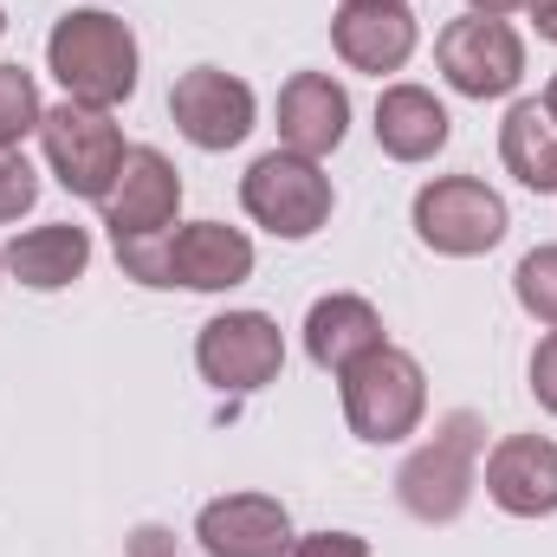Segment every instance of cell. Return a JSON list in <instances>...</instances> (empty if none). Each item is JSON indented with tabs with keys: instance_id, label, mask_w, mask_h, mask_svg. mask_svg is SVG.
Wrapping results in <instances>:
<instances>
[{
	"instance_id": "1",
	"label": "cell",
	"mask_w": 557,
	"mask_h": 557,
	"mask_svg": "<svg viewBox=\"0 0 557 557\" xmlns=\"http://www.w3.org/2000/svg\"><path fill=\"white\" fill-rule=\"evenodd\" d=\"M46 65L52 78L65 85L72 104H91V111H117L137 98V72H143V52H137V33L104 13V7H72L52 33H46Z\"/></svg>"
},
{
	"instance_id": "2",
	"label": "cell",
	"mask_w": 557,
	"mask_h": 557,
	"mask_svg": "<svg viewBox=\"0 0 557 557\" xmlns=\"http://www.w3.org/2000/svg\"><path fill=\"white\" fill-rule=\"evenodd\" d=\"M117 267L137 285H182V292H234L253 278V240L227 221H188V227H162L117 240Z\"/></svg>"
},
{
	"instance_id": "3",
	"label": "cell",
	"mask_w": 557,
	"mask_h": 557,
	"mask_svg": "<svg viewBox=\"0 0 557 557\" xmlns=\"http://www.w3.org/2000/svg\"><path fill=\"white\" fill-rule=\"evenodd\" d=\"M480 447H486V421L473 409L441 416V428L421 441L416 454L396 467V499L421 525H454L480 486Z\"/></svg>"
},
{
	"instance_id": "4",
	"label": "cell",
	"mask_w": 557,
	"mask_h": 557,
	"mask_svg": "<svg viewBox=\"0 0 557 557\" xmlns=\"http://www.w3.org/2000/svg\"><path fill=\"white\" fill-rule=\"evenodd\" d=\"M337 396H344V421H350V434L370 441V447H396V441H409V434L421 428V416H428V376H421L416 357L396 350V344L357 357V363L337 376Z\"/></svg>"
},
{
	"instance_id": "5",
	"label": "cell",
	"mask_w": 557,
	"mask_h": 557,
	"mask_svg": "<svg viewBox=\"0 0 557 557\" xmlns=\"http://www.w3.org/2000/svg\"><path fill=\"white\" fill-rule=\"evenodd\" d=\"M240 208L253 227H267L273 240H311L337 195H331V175L311 162V156H292V149H267L247 175H240Z\"/></svg>"
},
{
	"instance_id": "6",
	"label": "cell",
	"mask_w": 557,
	"mask_h": 557,
	"mask_svg": "<svg viewBox=\"0 0 557 557\" xmlns=\"http://www.w3.org/2000/svg\"><path fill=\"white\" fill-rule=\"evenodd\" d=\"M506 195L486 188L480 175H434L416 195V234L441 260H480L506 240Z\"/></svg>"
},
{
	"instance_id": "7",
	"label": "cell",
	"mask_w": 557,
	"mask_h": 557,
	"mask_svg": "<svg viewBox=\"0 0 557 557\" xmlns=\"http://www.w3.org/2000/svg\"><path fill=\"white\" fill-rule=\"evenodd\" d=\"M39 149H46V169L59 175V188L78 195V201H104L111 182H117V169H124V156H131V143H124L111 111L72 104V98L46 111Z\"/></svg>"
},
{
	"instance_id": "8",
	"label": "cell",
	"mask_w": 557,
	"mask_h": 557,
	"mask_svg": "<svg viewBox=\"0 0 557 557\" xmlns=\"http://www.w3.org/2000/svg\"><path fill=\"white\" fill-rule=\"evenodd\" d=\"M434 65L441 78L460 91V98H512L519 78H525V39L493 20V13H467V20H447L441 39H434Z\"/></svg>"
},
{
	"instance_id": "9",
	"label": "cell",
	"mask_w": 557,
	"mask_h": 557,
	"mask_svg": "<svg viewBox=\"0 0 557 557\" xmlns=\"http://www.w3.org/2000/svg\"><path fill=\"white\" fill-rule=\"evenodd\" d=\"M195 370L221 396H260L285 370V337L267 311H221L195 337Z\"/></svg>"
},
{
	"instance_id": "10",
	"label": "cell",
	"mask_w": 557,
	"mask_h": 557,
	"mask_svg": "<svg viewBox=\"0 0 557 557\" xmlns=\"http://www.w3.org/2000/svg\"><path fill=\"white\" fill-rule=\"evenodd\" d=\"M169 117H175V131L195 143V149L214 156V149H234V143L253 137L260 98H253L247 78H234V72H221V65H195V72L175 78V91H169Z\"/></svg>"
},
{
	"instance_id": "11",
	"label": "cell",
	"mask_w": 557,
	"mask_h": 557,
	"mask_svg": "<svg viewBox=\"0 0 557 557\" xmlns=\"http://www.w3.org/2000/svg\"><path fill=\"white\" fill-rule=\"evenodd\" d=\"M416 13L409 0H344L337 20H331V46L350 72H370V78H389L416 59Z\"/></svg>"
},
{
	"instance_id": "12",
	"label": "cell",
	"mask_w": 557,
	"mask_h": 557,
	"mask_svg": "<svg viewBox=\"0 0 557 557\" xmlns=\"http://www.w3.org/2000/svg\"><path fill=\"white\" fill-rule=\"evenodd\" d=\"M98 208H104L111 240L162 234V227H175V214H182V175H175V162H169L162 149L137 143V149L124 156V169H117V182H111V195H104Z\"/></svg>"
},
{
	"instance_id": "13",
	"label": "cell",
	"mask_w": 557,
	"mask_h": 557,
	"mask_svg": "<svg viewBox=\"0 0 557 557\" xmlns=\"http://www.w3.org/2000/svg\"><path fill=\"white\" fill-rule=\"evenodd\" d=\"M195 539L208 557H285L298 532L273 493H221L195 512Z\"/></svg>"
},
{
	"instance_id": "14",
	"label": "cell",
	"mask_w": 557,
	"mask_h": 557,
	"mask_svg": "<svg viewBox=\"0 0 557 557\" xmlns=\"http://www.w3.org/2000/svg\"><path fill=\"white\" fill-rule=\"evenodd\" d=\"M486 499L512 519H552L557 512V441L545 434H506L486 454Z\"/></svg>"
},
{
	"instance_id": "15",
	"label": "cell",
	"mask_w": 557,
	"mask_h": 557,
	"mask_svg": "<svg viewBox=\"0 0 557 557\" xmlns=\"http://www.w3.org/2000/svg\"><path fill=\"white\" fill-rule=\"evenodd\" d=\"M344 137H350V91L331 72H292L278 85V143L292 156L324 162Z\"/></svg>"
},
{
	"instance_id": "16",
	"label": "cell",
	"mask_w": 557,
	"mask_h": 557,
	"mask_svg": "<svg viewBox=\"0 0 557 557\" xmlns=\"http://www.w3.org/2000/svg\"><path fill=\"white\" fill-rule=\"evenodd\" d=\"M383 344H389L383 337V311L370 298H357V292H331V298H318L305 311V357L318 370H331V376H344L357 357H370Z\"/></svg>"
},
{
	"instance_id": "17",
	"label": "cell",
	"mask_w": 557,
	"mask_h": 557,
	"mask_svg": "<svg viewBox=\"0 0 557 557\" xmlns=\"http://www.w3.org/2000/svg\"><path fill=\"white\" fill-rule=\"evenodd\" d=\"M447 137H454V117H447V104L428 85H389L376 98V143H383V156L434 162L447 149Z\"/></svg>"
},
{
	"instance_id": "18",
	"label": "cell",
	"mask_w": 557,
	"mask_h": 557,
	"mask_svg": "<svg viewBox=\"0 0 557 557\" xmlns=\"http://www.w3.org/2000/svg\"><path fill=\"white\" fill-rule=\"evenodd\" d=\"M0 260H7V273L20 278L26 292H65L91 267V234L72 227V221H46V227L13 234Z\"/></svg>"
},
{
	"instance_id": "19",
	"label": "cell",
	"mask_w": 557,
	"mask_h": 557,
	"mask_svg": "<svg viewBox=\"0 0 557 557\" xmlns=\"http://www.w3.org/2000/svg\"><path fill=\"white\" fill-rule=\"evenodd\" d=\"M499 162L519 188L532 195H557V124L545 117L539 98H519L499 124Z\"/></svg>"
},
{
	"instance_id": "20",
	"label": "cell",
	"mask_w": 557,
	"mask_h": 557,
	"mask_svg": "<svg viewBox=\"0 0 557 557\" xmlns=\"http://www.w3.org/2000/svg\"><path fill=\"white\" fill-rule=\"evenodd\" d=\"M46 124V104H39V85L26 65H0V149H20L26 137H39Z\"/></svg>"
},
{
	"instance_id": "21",
	"label": "cell",
	"mask_w": 557,
	"mask_h": 557,
	"mask_svg": "<svg viewBox=\"0 0 557 557\" xmlns=\"http://www.w3.org/2000/svg\"><path fill=\"white\" fill-rule=\"evenodd\" d=\"M512 292H519V305H525L539 324L557 331V247H532V253L519 260V273H512Z\"/></svg>"
},
{
	"instance_id": "22",
	"label": "cell",
	"mask_w": 557,
	"mask_h": 557,
	"mask_svg": "<svg viewBox=\"0 0 557 557\" xmlns=\"http://www.w3.org/2000/svg\"><path fill=\"white\" fill-rule=\"evenodd\" d=\"M33 201H39V169L20 149H0V227L33 214Z\"/></svg>"
},
{
	"instance_id": "23",
	"label": "cell",
	"mask_w": 557,
	"mask_h": 557,
	"mask_svg": "<svg viewBox=\"0 0 557 557\" xmlns=\"http://www.w3.org/2000/svg\"><path fill=\"white\" fill-rule=\"evenodd\" d=\"M285 557H370V539H357V532H305V539H292Z\"/></svg>"
},
{
	"instance_id": "24",
	"label": "cell",
	"mask_w": 557,
	"mask_h": 557,
	"mask_svg": "<svg viewBox=\"0 0 557 557\" xmlns=\"http://www.w3.org/2000/svg\"><path fill=\"white\" fill-rule=\"evenodd\" d=\"M532 396H539L545 416H557V331H545L539 350H532Z\"/></svg>"
},
{
	"instance_id": "25",
	"label": "cell",
	"mask_w": 557,
	"mask_h": 557,
	"mask_svg": "<svg viewBox=\"0 0 557 557\" xmlns=\"http://www.w3.org/2000/svg\"><path fill=\"white\" fill-rule=\"evenodd\" d=\"M131 557H175V539L162 525H143L137 539H131Z\"/></svg>"
},
{
	"instance_id": "26",
	"label": "cell",
	"mask_w": 557,
	"mask_h": 557,
	"mask_svg": "<svg viewBox=\"0 0 557 557\" xmlns=\"http://www.w3.org/2000/svg\"><path fill=\"white\" fill-rule=\"evenodd\" d=\"M532 26H539V39L557 46V0H532Z\"/></svg>"
},
{
	"instance_id": "27",
	"label": "cell",
	"mask_w": 557,
	"mask_h": 557,
	"mask_svg": "<svg viewBox=\"0 0 557 557\" xmlns=\"http://www.w3.org/2000/svg\"><path fill=\"white\" fill-rule=\"evenodd\" d=\"M473 13H493V20H506V13H519V7H532V0H467Z\"/></svg>"
},
{
	"instance_id": "28",
	"label": "cell",
	"mask_w": 557,
	"mask_h": 557,
	"mask_svg": "<svg viewBox=\"0 0 557 557\" xmlns=\"http://www.w3.org/2000/svg\"><path fill=\"white\" fill-rule=\"evenodd\" d=\"M539 104H545V117L557 124V72H552V85H545V98H539Z\"/></svg>"
},
{
	"instance_id": "29",
	"label": "cell",
	"mask_w": 557,
	"mask_h": 557,
	"mask_svg": "<svg viewBox=\"0 0 557 557\" xmlns=\"http://www.w3.org/2000/svg\"><path fill=\"white\" fill-rule=\"evenodd\" d=\"M0 33H7V13H0Z\"/></svg>"
},
{
	"instance_id": "30",
	"label": "cell",
	"mask_w": 557,
	"mask_h": 557,
	"mask_svg": "<svg viewBox=\"0 0 557 557\" xmlns=\"http://www.w3.org/2000/svg\"><path fill=\"white\" fill-rule=\"evenodd\" d=\"M0 273H7V260H0Z\"/></svg>"
}]
</instances>
